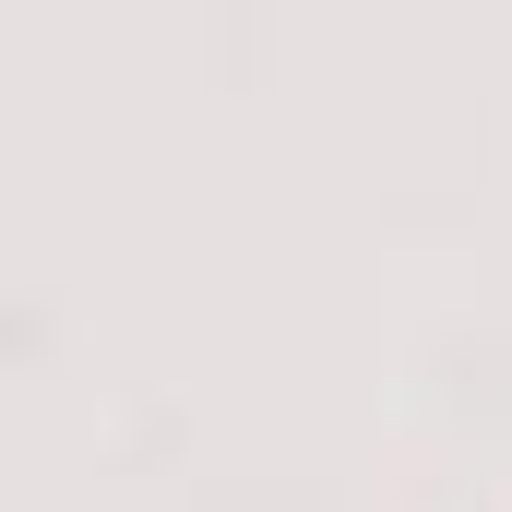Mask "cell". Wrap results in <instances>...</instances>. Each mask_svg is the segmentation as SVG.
Returning <instances> with one entry per match:
<instances>
[]
</instances>
